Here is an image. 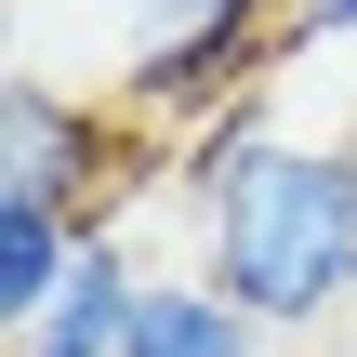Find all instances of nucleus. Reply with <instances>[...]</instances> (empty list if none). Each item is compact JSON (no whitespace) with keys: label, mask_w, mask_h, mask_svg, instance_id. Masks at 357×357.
Returning <instances> with one entry per match:
<instances>
[{"label":"nucleus","mask_w":357,"mask_h":357,"mask_svg":"<svg viewBox=\"0 0 357 357\" xmlns=\"http://www.w3.org/2000/svg\"><path fill=\"white\" fill-rule=\"evenodd\" d=\"M185 212H199V278L238 291L265 331H318L357 305V146L278 132L265 93L185 132Z\"/></svg>","instance_id":"f257e3e1"},{"label":"nucleus","mask_w":357,"mask_h":357,"mask_svg":"<svg viewBox=\"0 0 357 357\" xmlns=\"http://www.w3.org/2000/svg\"><path fill=\"white\" fill-rule=\"evenodd\" d=\"M278 66V0H132L119 13V106L132 119H225Z\"/></svg>","instance_id":"f03ea898"},{"label":"nucleus","mask_w":357,"mask_h":357,"mask_svg":"<svg viewBox=\"0 0 357 357\" xmlns=\"http://www.w3.org/2000/svg\"><path fill=\"white\" fill-rule=\"evenodd\" d=\"M106 172H119V119H106V106L53 93L40 66H26V79H0V199L66 212V225H106V212H93V199H106Z\"/></svg>","instance_id":"7ed1b4c3"},{"label":"nucleus","mask_w":357,"mask_h":357,"mask_svg":"<svg viewBox=\"0 0 357 357\" xmlns=\"http://www.w3.org/2000/svg\"><path fill=\"white\" fill-rule=\"evenodd\" d=\"M132 305H146V265H132L119 225H93L79 238V278L53 291L40 331H13V357H132Z\"/></svg>","instance_id":"20e7f679"},{"label":"nucleus","mask_w":357,"mask_h":357,"mask_svg":"<svg viewBox=\"0 0 357 357\" xmlns=\"http://www.w3.org/2000/svg\"><path fill=\"white\" fill-rule=\"evenodd\" d=\"M132 357H265V318H252L238 291H212L199 265H172V278H146V305H132Z\"/></svg>","instance_id":"39448f33"},{"label":"nucleus","mask_w":357,"mask_h":357,"mask_svg":"<svg viewBox=\"0 0 357 357\" xmlns=\"http://www.w3.org/2000/svg\"><path fill=\"white\" fill-rule=\"evenodd\" d=\"M79 238H93V225H66V212H26V199H0V344L53 318V291L79 278Z\"/></svg>","instance_id":"423d86ee"},{"label":"nucleus","mask_w":357,"mask_h":357,"mask_svg":"<svg viewBox=\"0 0 357 357\" xmlns=\"http://www.w3.org/2000/svg\"><path fill=\"white\" fill-rule=\"evenodd\" d=\"M278 53H357V0H278Z\"/></svg>","instance_id":"0eeeda50"}]
</instances>
